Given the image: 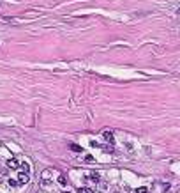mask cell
<instances>
[{
  "label": "cell",
  "mask_w": 180,
  "mask_h": 193,
  "mask_svg": "<svg viewBox=\"0 0 180 193\" xmlns=\"http://www.w3.org/2000/svg\"><path fill=\"white\" fill-rule=\"evenodd\" d=\"M58 182H60V184H66V177L60 176V177H58Z\"/></svg>",
  "instance_id": "11"
},
{
  "label": "cell",
  "mask_w": 180,
  "mask_h": 193,
  "mask_svg": "<svg viewBox=\"0 0 180 193\" xmlns=\"http://www.w3.org/2000/svg\"><path fill=\"white\" fill-rule=\"evenodd\" d=\"M21 170H23V172H28V170H30V165L23 161V163H21Z\"/></svg>",
  "instance_id": "7"
},
{
  "label": "cell",
  "mask_w": 180,
  "mask_h": 193,
  "mask_svg": "<svg viewBox=\"0 0 180 193\" xmlns=\"http://www.w3.org/2000/svg\"><path fill=\"white\" fill-rule=\"evenodd\" d=\"M90 179L97 182V181H99V174H90Z\"/></svg>",
  "instance_id": "9"
},
{
  "label": "cell",
  "mask_w": 180,
  "mask_h": 193,
  "mask_svg": "<svg viewBox=\"0 0 180 193\" xmlns=\"http://www.w3.org/2000/svg\"><path fill=\"white\" fill-rule=\"evenodd\" d=\"M136 193H148V188H145V186H143V188H138Z\"/></svg>",
  "instance_id": "8"
},
{
  "label": "cell",
  "mask_w": 180,
  "mask_h": 193,
  "mask_svg": "<svg viewBox=\"0 0 180 193\" xmlns=\"http://www.w3.org/2000/svg\"><path fill=\"white\" fill-rule=\"evenodd\" d=\"M102 137H104L106 140H108L110 144H113V133H111V131H104V133H102Z\"/></svg>",
  "instance_id": "3"
},
{
  "label": "cell",
  "mask_w": 180,
  "mask_h": 193,
  "mask_svg": "<svg viewBox=\"0 0 180 193\" xmlns=\"http://www.w3.org/2000/svg\"><path fill=\"white\" fill-rule=\"evenodd\" d=\"M9 186H18V181H14V179H11V181H9Z\"/></svg>",
  "instance_id": "10"
},
{
  "label": "cell",
  "mask_w": 180,
  "mask_h": 193,
  "mask_svg": "<svg viewBox=\"0 0 180 193\" xmlns=\"http://www.w3.org/2000/svg\"><path fill=\"white\" fill-rule=\"evenodd\" d=\"M78 193H94L90 188H87V186H80L78 188Z\"/></svg>",
  "instance_id": "4"
},
{
  "label": "cell",
  "mask_w": 180,
  "mask_h": 193,
  "mask_svg": "<svg viewBox=\"0 0 180 193\" xmlns=\"http://www.w3.org/2000/svg\"><path fill=\"white\" fill-rule=\"evenodd\" d=\"M7 167L9 168H18L19 167V161L16 158H11V159H7Z\"/></svg>",
  "instance_id": "2"
},
{
  "label": "cell",
  "mask_w": 180,
  "mask_h": 193,
  "mask_svg": "<svg viewBox=\"0 0 180 193\" xmlns=\"http://www.w3.org/2000/svg\"><path fill=\"white\" fill-rule=\"evenodd\" d=\"M85 161H87V163H94L95 158H94V156H90V154H87V156H85Z\"/></svg>",
  "instance_id": "6"
},
{
  "label": "cell",
  "mask_w": 180,
  "mask_h": 193,
  "mask_svg": "<svg viewBox=\"0 0 180 193\" xmlns=\"http://www.w3.org/2000/svg\"><path fill=\"white\" fill-rule=\"evenodd\" d=\"M90 145H92V147H99V144H97L95 140H92V142H90Z\"/></svg>",
  "instance_id": "12"
},
{
  "label": "cell",
  "mask_w": 180,
  "mask_h": 193,
  "mask_svg": "<svg viewBox=\"0 0 180 193\" xmlns=\"http://www.w3.org/2000/svg\"><path fill=\"white\" fill-rule=\"evenodd\" d=\"M69 149H71V151H74V152H81V147H80V145H76V144H69Z\"/></svg>",
  "instance_id": "5"
},
{
  "label": "cell",
  "mask_w": 180,
  "mask_h": 193,
  "mask_svg": "<svg viewBox=\"0 0 180 193\" xmlns=\"http://www.w3.org/2000/svg\"><path fill=\"white\" fill-rule=\"evenodd\" d=\"M27 182H28V174H27V172H19L18 184H27Z\"/></svg>",
  "instance_id": "1"
}]
</instances>
